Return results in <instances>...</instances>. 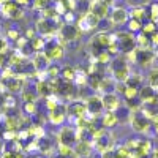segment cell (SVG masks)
<instances>
[{"label": "cell", "mask_w": 158, "mask_h": 158, "mask_svg": "<svg viewBox=\"0 0 158 158\" xmlns=\"http://www.w3.org/2000/svg\"><path fill=\"white\" fill-rule=\"evenodd\" d=\"M100 22V18H97L94 13H89V15H85L81 21H79V29L81 30H90V29H95L97 25Z\"/></svg>", "instance_id": "1"}, {"label": "cell", "mask_w": 158, "mask_h": 158, "mask_svg": "<svg viewBox=\"0 0 158 158\" xmlns=\"http://www.w3.org/2000/svg\"><path fill=\"white\" fill-rule=\"evenodd\" d=\"M114 24H123L128 19V11L125 8H114L112 10V16H111Z\"/></svg>", "instance_id": "2"}, {"label": "cell", "mask_w": 158, "mask_h": 158, "mask_svg": "<svg viewBox=\"0 0 158 158\" xmlns=\"http://www.w3.org/2000/svg\"><path fill=\"white\" fill-rule=\"evenodd\" d=\"M101 101H103V106H104V108H108L109 111H114V109L118 106V100H117L115 95H106Z\"/></svg>", "instance_id": "3"}, {"label": "cell", "mask_w": 158, "mask_h": 158, "mask_svg": "<svg viewBox=\"0 0 158 158\" xmlns=\"http://www.w3.org/2000/svg\"><path fill=\"white\" fill-rule=\"evenodd\" d=\"M147 127H149V122H147L146 117L136 115V117L133 118V128H135L136 131H144V130H147Z\"/></svg>", "instance_id": "4"}, {"label": "cell", "mask_w": 158, "mask_h": 158, "mask_svg": "<svg viewBox=\"0 0 158 158\" xmlns=\"http://www.w3.org/2000/svg\"><path fill=\"white\" fill-rule=\"evenodd\" d=\"M89 109H90L92 112H100V111L103 109V101H101L100 98H92V100L89 101Z\"/></svg>", "instance_id": "5"}, {"label": "cell", "mask_w": 158, "mask_h": 158, "mask_svg": "<svg viewBox=\"0 0 158 158\" xmlns=\"http://www.w3.org/2000/svg\"><path fill=\"white\" fill-rule=\"evenodd\" d=\"M62 32H63V36L67 40H73V38L77 36V29L73 27V25H65Z\"/></svg>", "instance_id": "6"}, {"label": "cell", "mask_w": 158, "mask_h": 158, "mask_svg": "<svg viewBox=\"0 0 158 158\" xmlns=\"http://www.w3.org/2000/svg\"><path fill=\"white\" fill-rule=\"evenodd\" d=\"M131 18L136 19V21H141L144 18V8L142 6H135L133 11H131Z\"/></svg>", "instance_id": "7"}, {"label": "cell", "mask_w": 158, "mask_h": 158, "mask_svg": "<svg viewBox=\"0 0 158 158\" xmlns=\"http://www.w3.org/2000/svg\"><path fill=\"white\" fill-rule=\"evenodd\" d=\"M115 123H117V117H115V114L109 112V114L104 115V125H106V127H112V125H115Z\"/></svg>", "instance_id": "8"}, {"label": "cell", "mask_w": 158, "mask_h": 158, "mask_svg": "<svg viewBox=\"0 0 158 158\" xmlns=\"http://www.w3.org/2000/svg\"><path fill=\"white\" fill-rule=\"evenodd\" d=\"M60 56H62V48L60 46H54L48 52V57H52V59H60Z\"/></svg>", "instance_id": "9"}, {"label": "cell", "mask_w": 158, "mask_h": 158, "mask_svg": "<svg viewBox=\"0 0 158 158\" xmlns=\"http://www.w3.org/2000/svg\"><path fill=\"white\" fill-rule=\"evenodd\" d=\"M149 82H150V87H158V70H153L150 73Z\"/></svg>", "instance_id": "10"}, {"label": "cell", "mask_w": 158, "mask_h": 158, "mask_svg": "<svg viewBox=\"0 0 158 158\" xmlns=\"http://www.w3.org/2000/svg\"><path fill=\"white\" fill-rule=\"evenodd\" d=\"M84 111H85V106H84L82 103H79V104H74V106H73V112H74V114H77V115H81V114H82Z\"/></svg>", "instance_id": "11"}, {"label": "cell", "mask_w": 158, "mask_h": 158, "mask_svg": "<svg viewBox=\"0 0 158 158\" xmlns=\"http://www.w3.org/2000/svg\"><path fill=\"white\" fill-rule=\"evenodd\" d=\"M89 150H90V149H89L87 144H81V146L77 147V152L81 153V155H87V153H89Z\"/></svg>", "instance_id": "12"}, {"label": "cell", "mask_w": 158, "mask_h": 158, "mask_svg": "<svg viewBox=\"0 0 158 158\" xmlns=\"http://www.w3.org/2000/svg\"><path fill=\"white\" fill-rule=\"evenodd\" d=\"M149 2V0H130V5H133V6H142V5H146Z\"/></svg>", "instance_id": "13"}, {"label": "cell", "mask_w": 158, "mask_h": 158, "mask_svg": "<svg viewBox=\"0 0 158 158\" xmlns=\"http://www.w3.org/2000/svg\"><path fill=\"white\" fill-rule=\"evenodd\" d=\"M130 29H131V30H139V29H141V22L136 21V19H133V21L130 22Z\"/></svg>", "instance_id": "14"}, {"label": "cell", "mask_w": 158, "mask_h": 158, "mask_svg": "<svg viewBox=\"0 0 158 158\" xmlns=\"http://www.w3.org/2000/svg\"><path fill=\"white\" fill-rule=\"evenodd\" d=\"M144 32H146V33L155 32V24H153V22H149L147 25H144Z\"/></svg>", "instance_id": "15"}, {"label": "cell", "mask_w": 158, "mask_h": 158, "mask_svg": "<svg viewBox=\"0 0 158 158\" xmlns=\"http://www.w3.org/2000/svg\"><path fill=\"white\" fill-rule=\"evenodd\" d=\"M63 76H67L68 79H71V77L74 76V73H73L71 68H65V70H63Z\"/></svg>", "instance_id": "16"}, {"label": "cell", "mask_w": 158, "mask_h": 158, "mask_svg": "<svg viewBox=\"0 0 158 158\" xmlns=\"http://www.w3.org/2000/svg\"><path fill=\"white\" fill-rule=\"evenodd\" d=\"M33 48L35 49H40V48H43V40H35V41H33Z\"/></svg>", "instance_id": "17"}, {"label": "cell", "mask_w": 158, "mask_h": 158, "mask_svg": "<svg viewBox=\"0 0 158 158\" xmlns=\"http://www.w3.org/2000/svg\"><path fill=\"white\" fill-rule=\"evenodd\" d=\"M16 3H19V5H27L29 0H16Z\"/></svg>", "instance_id": "18"}, {"label": "cell", "mask_w": 158, "mask_h": 158, "mask_svg": "<svg viewBox=\"0 0 158 158\" xmlns=\"http://www.w3.org/2000/svg\"><path fill=\"white\" fill-rule=\"evenodd\" d=\"M3 49H5V41H3L2 38H0V52H2Z\"/></svg>", "instance_id": "19"}, {"label": "cell", "mask_w": 158, "mask_h": 158, "mask_svg": "<svg viewBox=\"0 0 158 158\" xmlns=\"http://www.w3.org/2000/svg\"><path fill=\"white\" fill-rule=\"evenodd\" d=\"M10 36H11V38H16V36H18V32H13V30H11V32H10Z\"/></svg>", "instance_id": "20"}, {"label": "cell", "mask_w": 158, "mask_h": 158, "mask_svg": "<svg viewBox=\"0 0 158 158\" xmlns=\"http://www.w3.org/2000/svg\"><path fill=\"white\" fill-rule=\"evenodd\" d=\"M57 73V68H51V74H56Z\"/></svg>", "instance_id": "21"}, {"label": "cell", "mask_w": 158, "mask_h": 158, "mask_svg": "<svg viewBox=\"0 0 158 158\" xmlns=\"http://www.w3.org/2000/svg\"><path fill=\"white\" fill-rule=\"evenodd\" d=\"M10 0H0V5H3V3H8Z\"/></svg>", "instance_id": "22"}, {"label": "cell", "mask_w": 158, "mask_h": 158, "mask_svg": "<svg viewBox=\"0 0 158 158\" xmlns=\"http://www.w3.org/2000/svg\"><path fill=\"white\" fill-rule=\"evenodd\" d=\"M155 158H158V150H155Z\"/></svg>", "instance_id": "23"}]
</instances>
